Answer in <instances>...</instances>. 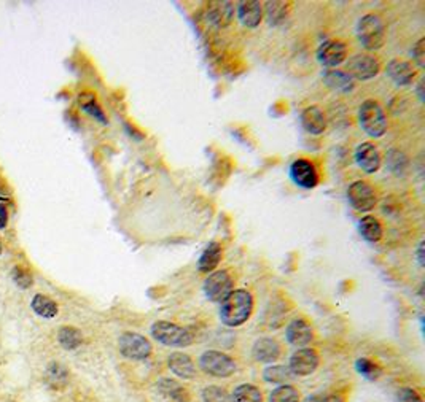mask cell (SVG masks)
Listing matches in <instances>:
<instances>
[{"mask_svg": "<svg viewBox=\"0 0 425 402\" xmlns=\"http://www.w3.org/2000/svg\"><path fill=\"white\" fill-rule=\"evenodd\" d=\"M397 402H422V399L412 388H400L397 393Z\"/></svg>", "mask_w": 425, "mask_h": 402, "instance_id": "38", "label": "cell"}, {"mask_svg": "<svg viewBox=\"0 0 425 402\" xmlns=\"http://www.w3.org/2000/svg\"><path fill=\"white\" fill-rule=\"evenodd\" d=\"M11 275H13L15 283L20 288H22V290H26V288L32 285V277L29 275L27 271H24L22 267H15L13 272H11Z\"/></svg>", "mask_w": 425, "mask_h": 402, "instance_id": "35", "label": "cell"}, {"mask_svg": "<svg viewBox=\"0 0 425 402\" xmlns=\"http://www.w3.org/2000/svg\"><path fill=\"white\" fill-rule=\"evenodd\" d=\"M416 256H417L419 266H424V240H422L421 243H419L417 251H416Z\"/></svg>", "mask_w": 425, "mask_h": 402, "instance_id": "41", "label": "cell"}, {"mask_svg": "<svg viewBox=\"0 0 425 402\" xmlns=\"http://www.w3.org/2000/svg\"><path fill=\"white\" fill-rule=\"evenodd\" d=\"M285 337L289 344L293 347L304 348L310 340H313V329H310L309 323L303 318H295L289 323L285 331Z\"/></svg>", "mask_w": 425, "mask_h": 402, "instance_id": "15", "label": "cell"}, {"mask_svg": "<svg viewBox=\"0 0 425 402\" xmlns=\"http://www.w3.org/2000/svg\"><path fill=\"white\" fill-rule=\"evenodd\" d=\"M202 401L204 402H231V398L223 388L211 385V387L202 389Z\"/></svg>", "mask_w": 425, "mask_h": 402, "instance_id": "34", "label": "cell"}, {"mask_svg": "<svg viewBox=\"0 0 425 402\" xmlns=\"http://www.w3.org/2000/svg\"><path fill=\"white\" fill-rule=\"evenodd\" d=\"M386 75L391 78L397 86H410L416 78V69L410 61L403 59H392L387 64Z\"/></svg>", "mask_w": 425, "mask_h": 402, "instance_id": "13", "label": "cell"}, {"mask_svg": "<svg viewBox=\"0 0 425 402\" xmlns=\"http://www.w3.org/2000/svg\"><path fill=\"white\" fill-rule=\"evenodd\" d=\"M233 279L228 271L211 272L204 280V294L209 301L221 302L233 291Z\"/></svg>", "mask_w": 425, "mask_h": 402, "instance_id": "7", "label": "cell"}, {"mask_svg": "<svg viewBox=\"0 0 425 402\" xmlns=\"http://www.w3.org/2000/svg\"><path fill=\"white\" fill-rule=\"evenodd\" d=\"M266 15H268V21L269 24H279L280 21H284V18L287 16V4L284 2H268L266 4Z\"/></svg>", "mask_w": 425, "mask_h": 402, "instance_id": "33", "label": "cell"}, {"mask_svg": "<svg viewBox=\"0 0 425 402\" xmlns=\"http://www.w3.org/2000/svg\"><path fill=\"white\" fill-rule=\"evenodd\" d=\"M381 65L378 59L370 55H355L347 61V74L354 80L368 81L379 74Z\"/></svg>", "mask_w": 425, "mask_h": 402, "instance_id": "9", "label": "cell"}, {"mask_svg": "<svg viewBox=\"0 0 425 402\" xmlns=\"http://www.w3.org/2000/svg\"><path fill=\"white\" fill-rule=\"evenodd\" d=\"M269 402H299V393L295 387L285 383L273 389V393L269 394Z\"/></svg>", "mask_w": 425, "mask_h": 402, "instance_id": "30", "label": "cell"}, {"mask_svg": "<svg viewBox=\"0 0 425 402\" xmlns=\"http://www.w3.org/2000/svg\"><path fill=\"white\" fill-rule=\"evenodd\" d=\"M358 123L360 128L373 139H379L387 130L386 112L376 100L363 102L358 109Z\"/></svg>", "mask_w": 425, "mask_h": 402, "instance_id": "2", "label": "cell"}, {"mask_svg": "<svg viewBox=\"0 0 425 402\" xmlns=\"http://www.w3.org/2000/svg\"><path fill=\"white\" fill-rule=\"evenodd\" d=\"M422 86H424V80L417 83V94H419V100L424 102V93H422Z\"/></svg>", "mask_w": 425, "mask_h": 402, "instance_id": "42", "label": "cell"}, {"mask_svg": "<svg viewBox=\"0 0 425 402\" xmlns=\"http://www.w3.org/2000/svg\"><path fill=\"white\" fill-rule=\"evenodd\" d=\"M406 166H408V159H406V156L402 152L391 149V152L387 153V167L395 175H402Z\"/></svg>", "mask_w": 425, "mask_h": 402, "instance_id": "32", "label": "cell"}, {"mask_svg": "<svg viewBox=\"0 0 425 402\" xmlns=\"http://www.w3.org/2000/svg\"><path fill=\"white\" fill-rule=\"evenodd\" d=\"M347 201L357 212H370L374 208L378 199H376V193L371 188V185L358 180V182L351 183L347 188Z\"/></svg>", "mask_w": 425, "mask_h": 402, "instance_id": "8", "label": "cell"}, {"mask_svg": "<svg viewBox=\"0 0 425 402\" xmlns=\"http://www.w3.org/2000/svg\"><path fill=\"white\" fill-rule=\"evenodd\" d=\"M0 253H2V243H0Z\"/></svg>", "mask_w": 425, "mask_h": 402, "instance_id": "43", "label": "cell"}, {"mask_svg": "<svg viewBox=\"0 0 425 402\" xmlns=\"http://www.w3.org/2000/svg\"><path fill=\"white\" fill-rule=\"evenodd\" d=\"M358 232H360V236L367 240V242H379L382 239V227L381 223L374 217H371V215H367V217H363L360 221H358Z\"/></svg>", "mask_w": 425, "mask_h": 402, "instance_id": "24", "label": "cell"}, {"mask_svg": "<svg viewBox=\"0 0 425 402\" xmlns=\"http://www.w3.org/2000/svg\"><path fill=\"white\" fill-rule=\"evenodd\" d=\"M252 294L245 290H233L228 296L221 301L220 320L225 326L237 328L249 320L250 315H252Z\"/></svg>", "mask_w": 425, "mask_h": 402, "instance_id": "1", "label": "cell"}, {"mask_svg": "<svg viewBox=\"0 0 425 402\" xmlns=\"http://www.w3.org/2000/svg\"><path fill=\"white\" fill-rule=\"evenodd\" d=\"M69 372L59 363H51L45 372V382L53 389H63L67 385Z\"/></svg>", "mask_w": 425, "mask_h": 402, "instance_id": "25", "label": "cell"}, {"mask_svg": "<svg viewBox=\"0 0 425 402\" xmlns=\"http://www.w3.org/2000/svg\"><path fill=\"white\" fill-rule=\"evenodd\" d=\"M118 345L122 355L128 359H134V361H143L152 355L153 350L150 340L137 333H124L119 337Z\"/></svg>", "mask_w": 425, "mask_h": 402, "instance_id": "6", "label": "cell"}, {"mask_svg": "<svg viewBox=\"0 0 425 402\" xmlns=\"http://www.w3.org/2000/svg\"><path fill=\"white\" fill-rule=\"evenodd\" d=\"M355 369H357L358 374L363 375L365 379H368V380H378L379 377L382 375V369L376 363L370 361L368 358L357 359Z\"/></svg>", "mask_w": 425, "mask_h": 402, "instance_id": "31", "label": "cell"}, {"mask_svg": "<svg viewBox=\"0 0 425 402\" xmlns=\"http://www.w3.org/2000/svg\"><path fill=\"white\" fill-rule=\"evenodd\" d=\"M280 348L279 342L276 339L271 337H261L254 344L252 348V355L259 363H265V364H271L276 363L280 358Z\"/></svg>", "mask_w": 425, "mask_h": 402, "instance_id": "16", "label": "cell"}, {"mask_svg": "<svg viewBox=\"0 0 425 402\" xmlns=\"http://www.w3.org/2000/svg\"><path fill=\"white\" fill-rule=\"evenodd\" d=\"M152 337L166 347H188L195 342V334L188 328L174 325L169 321H157L152 326Z\"/></svg>", "mask_w": 425, "mask_h": 402, "instance_id": "3", "label": "cell"}, {"mask_svg": "<svg viewBox=\"0 0 425 402\" xmlns=\"http://www.w3.org/2000/svg\"><path fill=\"white\" fill-rule=\"evenodd\" d=\"M231 402H263V396L255 385L244 383L233 391Z\"/></svg>", "mask_w": 425, "mask_h": 402, "instance_id": "27", "label": "cell"}, {"mask_svg": "<svg viewBox=\"0 0 425 402\" xmlns=\"http://www.w3.org/2000/svg\"><path fill=\"white\" fill-rule=\"evenodd\" d=\"M357 35L360 43L367 48V50H379V48L384 45L386 39L384 22H382L378 15H365L357 24Z\"/></svg>", "mask_w": 425, "mask_h": 402, "instance_id": "4", "label": "cell"}, {"mask_svg": "<svg viewBox=\"0 0 425 402\" xmlns=\"http://www.w3.org/2000/svg\"><path fill=\"white\" fill-rule=\"evenodd\" d=\"M323 83L338 93H351L354 89V78H352L346 70L339 69H325L322 74Z\"/></svg>", "mask_w": 425, "mask_h": 402, "instance_id": "17", "label": "cell"}, {"mask_svg": "<svg viewBox=\"0 0 425 402\" xmlns=\"http://www.w3.org/2000/svg\"><path fill=\"white\" fill-rule=\"evenodd\" d=\"M167 368L171 369L172 374H176L181 379H195L196 375V366L187 353L176 351L167 358Z\"/></svg>", "mask_w": 425, "mask_h": 402, "instance_id": "18", "label": "cell"}, {"mask_svg": "<svg viewBox=\"0 0 425 402\" xmlns=\"http://www.w3.org/2000/svg\"><path fill=\"white\" fill-rule=\"evenodd\" d=\"M158 391L164 396V398L171 399L174 402H188L190 394L187 388H183L181 383L174 379H163L158 382Z\"/></svg>", "mask_w": 425, "mask_h": 402, "instance_id": "23", "label": "cell"}, {"mask_svg": "<svg viewBox=\"0 0 425 402\" xmlns=\"http://www.w3.org/2000/svg\"><path fill=\"white\" fill-rule=\"evenodd\" d=\"M263 377L268 383H276V385H285L287 382L293 379V374L289 369V366L284 364H273L268 366L263 372Z\"/></svg>", "mask_w": 425, "mask_h": 402, "instance_id": "26", "label": "cell"}, {"mask_svg": "<svg viewBox=\"0 0 425 402\" xmlns=\"http://www.w3.org/2000/svg\"><path fill=\"white\" fill-rule=\"evenodd\" d=\"M301 124L309 134L320 135L327 129V118L320 107L310 105L301 113Z\"/></svg>", "mask_w": 425, "mask_h": 402, "instance_id": "20", "label": "cell"}, {"mask_svg": "<svg viewBox=\"0 0 425 402\" xmlns=\"http://www.w3.org/2000/svg\"><path fill=\"white\" fill-rule=\"evenodd\" d=\"M7 221H8L7 208H5L4 203H0V229H4V227L7 226Z\"/></svg>", "mask_w": 425, "mask_h": 402, "instance_id": "40", "label": "cell"}, {"mask_svg": "<svg viewBox=\"0 0 425 402\" xmlns=\"http://www.w3.org/2000/svg\"><path fill=\"white\" fill-rule=\"evenodd\" d=\"M304 402H343V398L339 394H315L310 396Z\"/></svg>", "mask_w": 425, "mask_h": 402, "instance_id": "39", "label": "cell"}, {"mask_svg": "<svg viewBox=\"0 0 425 402\" xmlns=\"http://www.w3.org/2000/svg\"><path fill=\"white\" fill-rule=\"evenodd\" d=\"M292 182L303 189H314L319 185V175L314 164L308 159H296L290 166Z\"/></svg>", "mask_w": 425, "mask_h": 402, "instance_id": "11", "label": "cell"}, {"mask_svg": "<svg viewBox=\"0 0 425 402\" xmlns=\"http://www.w3.org/2000/svg\"><path fill=\"white\" fill-rule=\"evenodd\" d=\"M80 104H81L83 109H85V112L89 113V115H93V116L98 118L99 121L105 123V118H104V115H103V112H100V109L98 107V104H96V100L93 99V95H89L88 102H86V100H83V99H80Z\"/></svg>", "mask_w": 425, "mask_h": 402, "instance_id": "36", "label": "cell"}, {"mask_svg": "<svg viewBox=\"0 0 425 402\" xmlns=\"http://www.w3.org/2000/svg\"><path fill=\"white\" fill-rule=\"evenodd\" d=\"M319 366V356L313 348H299L290 358L289 369L295 377L310 375Z\"/></svg>", "mask_w": 425, "mask_h": 402, "instance_id": "12", "label": "cell"}, {"mask_svg": "<svg viewBox=\"0 0 425 402\" xmlns=\"http://www.w3.org/2000/svg\"><path fill=\"white\" fill-rule=\"evenodd\" d=\"M32 309L37 315L44 318H55L58 315V305L56 302L44 294H37L32 301Z\"/></svg>", "mask_w": 425, "mask_h": 402, "instance_id": "28", "label": "cell"}, {"mask_svg": "<svg viewBox=\"0 0 425 402\" xmlns=\"http://www.w3.org/2000/svg\"><path fill=\"white\" fill-rule=\"evenodd\" d=\"M424 39H421L417 41V43L412 46L411 50V56H412V61H414L417 64V67L424 69L425 65V46H424Z\"/></svg>", "mask_w": 425, "mask_h": 402, "instance_id": "37", "label": "cell"}, {"mask_svg": "<svg viewBox=\"0 0 425 402\" xmlns=\"http://www.w3.org/2000/svg\"><path fill=\"white\" fill-rule=\"evenodd\" d=\"M347 58V48L339 40H327L317 50V61L327 69H336Z\"/></svg>", "mask_w": 425, "mask_h": 402, "instance_id": "10", "label": "cell"}, {"mask_svg": "<svg viewBox=\"0 0 425 402\" xmlns=\"http://www.w3.org/2000/svg\"><path fill=\"white\" fill-rule=\"evenodd\" d=\"M355 161L358 167L367 173H374L381 167V154L373 143L363 142L355 149Z\"/></svg>", "mask_w": 425, "mask_h": 402, "instance_id": "14", "label": "cell"}, {"mask_svg": "<svg viewBox=\"0 0 425 402\" xmlns=\"http://www.w3.org/2000/svg\"><path fill=\"white\" fill-rule=\"evenodd\" d=\"M235 5L231 2H214L211 4V8L207 10L209 21L218 27L228 26L233 20V13H235Z\"/></svg>", "mask_w": 425, "mask_h": 402, "instance_id": "21", "label": "cell"}, {"mask_svg": "<svg viewBox=\"0 0 425 402\" xmlns=\"http://www.w3.org/2000/svg\"><path fill=\"white\" fill-rule=\"evenodd\" d=\"M237 16L245 27L260 26L263 18V4L255 0H242L237 4Z\"/></svg>", "mask_w": 425, "mask_h": 402, "instance_id": "19", "label": "cell"}, {"mask_svg": "<svg viewBox=\"0 0 425 402\" xmlns=\"http://www.w3.org/2000/svg\"><path fill=\"white\" fill-rule=\"evenodd\" d=\"M220 260H221L220 243L211 242L200 256V261H197V271L202 274H211L214 272V269L218 266Z\"/></svg>", "mask_w": 425, "mask_h": 402, "instance_id": "22", "label": "cell"}, {"mask_svg": "<svg viewBox=\"0 0 425 402\" xmlns=\"http://www.w3.org/2000/svg\"><path fill=\"white\" fill-rule=\"evenodd\" d=\"M200 368L206 372L207 375L217 377V379H226L235 374L236 361L226 353L217 350H207L200 358Z\"/></svg>", "mask_w": 425, "mask_h": 402, "instance_id": "5", "label": "cell"}, {"mask_svg": "<svg viewBox=\"0 0 425 402\" xmlns=\"http://www.w3.org/2000/svg\"><path fill=\"white\" fill-rule=\"evenodd\" d=\"M58 340L59 344H61L65 350H75V348H79L83 342L81 333L79 329L65 326L63 329H59L58 333Z\"/></svg>", "mask_w": 425, "mask_h": 402, "instance_id": "29", "label": "cell"}]
</instances>
